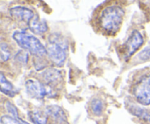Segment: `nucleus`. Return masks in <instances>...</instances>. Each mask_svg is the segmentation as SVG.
I'll return each mask as SVG.
<instances>
[{
	"mask_svg": "<svg viewBox=\"0 0 150 124\" xmlns=\"http://www.w3.org/2000/svg\"><path fill=\"white\" fill-rule=\"evenodd\" d=\"M125 11L117 5L108 6L103 10L100 23L103 30L108 34H114L120 30L123 22Z\"/></svg>",
	"mask_w": 150,
	"mask_h": 124,
	"instance_id": "1",
	"label": "nucleus"
},
{
	"mask_svg": "<svg viewBox=\"0 0 150 124\" xmlns=\"http://www.w3.org/2000/svg\"><path fill=\"white\" fill-rule=\"evenodd\" d=\"M67 43L65 39L57 34H51L48 38L47 45V55L57 67L64 64L67 52Z\"/></svg>",
	"mask_w": 150,
	"mask_h": 124,
	"instance_id": "2",
	"label": "nucleus"
},
{
	"mask_svg": "<svg viewBox=\"0 0 150 124\" xmlns=\"http://www.w3.org/2000/svg\"><path fill=\"white\" fill-rule=\"evenodd\" d=\"M13 38L19 47L35 56L41 57L47 54L46 48L40 41L27 32L16 31L13 34Z\"/></svg>",
	"mask_w": 150,
	"mask_h": 124,
	"instance_id": "3",
	"label": "nucleus"
},
{
	"mask_svg": "<svg viewBox=\"0 0 150 124\" xmlns=\"http://www.w3.org/2000/svg\"><path fill=\"white\" fill-rule=\"evenodd\" d=\"M133 93L139 103L145 106L150 105V74L142 77L136 83Z\"/></svg>",
	"mask_w": 150,
	"mask_h": 124,
	"instance_id": "4",
	"label": "nucleus"
},
{
	"mask_svg": "<svg viewBox=\"0 0 150 124\" xmlns=\"http://www.w3.org/2000/svg\"><path fill=\"white\" fill-rule=\"evenodd\" d=\"M144 43V38L142 34L137 30L132 32L130 36L123 45V54L126 60L130 58Z\"/></svg>",
	"mask_w": 150,
	"mask_h": 124,
	"instance_id": "5",
	"label": "nucleus"
},
{
	"mask_svg": "<svg viewBox=\"0 0 150 124\" xmlns=\"http://www.w3.org/2000/svg\"><path fill=\"white\" fill-rule=\"evenodd\" d=\"M26 90L30 97L36 99H43L45 96L51 94L46 87L39 80L29 79L26 82Z\"/></svg>",
	"mask_w": 150,
	"mask_h": 124,
	"instance_id": "6",
	"label": "nucleus"
},
{
	"mask_svg": "<svg viewBox=\"0 0 150 124\" xmlns=\"http://www.w3.org/2000/svg\"><path fill=\"white\" fill-rule=\"evenodd\" d=\"M41 77L43 80L45 85H48L51 91H54L56 89L62 85L63 82V77L61 72L56 69L50 68L45 70L41 73Z\"/></svg>",
	"mask_w": 150,
	"mask_h": 124,
	"instance_id": "7",
	"label": "nucleus"
},
{
	"mask_svg": "<svg viewBox=\"0 0 150 124\" xmlns=\"http://www.w3.org/2000/svg\"><path fill=\"white\" fill-rule=\"evenodd\" d=\"M10 14L16 20L25 22L27 24L35 16V13L32 10L21 6H16L10 8Z\"/></svg>",
	"mask_w": 150,
	"mask_h": 124,
	"instance_id": "8",
	"label": "nucleus"
},
{
	"mask_svg": "<svg viewBox=\"0 0 150 124\" xmlns=\"http://www.w3.org/2000/svg\"><path fill=\"white\" fill-rule=\"evenodd\" d=\"M45 112H46L45 113L47 114V115L51 116L54 120L58 122L59 123L68 124L65 112L59 106H57V105L48 106L45 109Z\"/></svg>",
	"mask_w": 150,
	"mask_h": 124,
	"instance_id": "9",
	"label": "nucleus"
},
{
	"mask_svg": "<svg viewBox=\"0 0 150 124\" xmlns=\"http://www.w3.org/2000/svg\"><path fill=\"white\" fill-rule=\"evenodd\" d=\"M31 32L36 34H42L48 31V25L44 20H41L38 16L35 15L28 23Z\"/></svg>",
	"mask_w": 150,
	"mask_h": 124,
	"instance_id": "10",
	"label": "nucleus"
},
{
	"mask_svg": "<svg viewBox=\"0 0 150 124\" xmlns=\"http://www.w3.org/2000/svg\"><path fill=\"white\" fill-rule=\"evenodd\" d=\"M0 84H1V91L7 96L13 97L18 93V90L13 84L4 77L3 73L0 74Z\"/></svg>",
	"mask_w": 150,
	"mask_h": 124,
	"instance_id": "11",
	"label": "nucleus"
},
{
	"mask_svg": "<svg viewBox=\"0 0 150 124\" xmlns=\"http://www.w3.org/2000/svg\"><path fill=\"white\" fill-rule=\"evenodd\" d=\"M129 112L133 114L135 116L138 117L140 119L146 121L147 123H150V114L146 110L143 108H141L136 105H130L128 107Z\"/></svg>",
	"mask_w": 150,
	"mask_h": 124,
	"instance_id": "12",
	"label": "nucleus"
},
{
	"mask_svg": "<svg viewBox=\"0 0 150 124\" xmlns=\"http://www.w3.org/2000/svg\"><path fill=\"white\" fill-rule=\"evenodd\" d=\"M29 118L34 124H47L48 121L47 114L37 109L29 112Z\"/></svg>",
	"mask_w": 150,
	"mask_h": 124,
	"instance_id": "13",
	"label": "nucleus"
},
{
	"mask_svg": "<svg viewBox=\"0 0 150 124\" xmlns=\"http://www.w3.org/2000/svg\"><path fill=\"white\" fill-rule=\"evenodd\" d=\"M90 107L92 112L95 115L100 116L102 115L103 111V104L101 100L98 99H94L91 102Z\"/></svg>",
	"mask_w": 150,
	"mask_h": 124,
	"instance_id": "14",
	"label": "nucleus"
},
{
	"mask_svg": "<svg viewBox=\"0 0 150 124\" xmlns=\"http://www.w3.org/2000/svg\"><path fill=\"white\" fill-rule=\"evenodd\" d=\"M1 124H29L21 118H15L9 115H3L1 118Z\"/></svg>",
	"mask_w": 150,
	"mask_h": 124,
	"instance_id": "15",
	"label": "nucleus"
},
{
	"mask_svg": "<svg viewBox=\"0 0 150 124\" xmlns=\"http://www.w3.org/2000/svg\"><path fill=\"white\" fill-rule=\"evenodd\" d=\"M0 52H1V59L2 61H7L9 58H10V49L8 48V45L6 43L1 42V45H0Z\"/></svg>",
	"mask_w": 150,
	"mask_h": 124,
	"instance_id": "16",
	"label": "nucleus"
},
{
	"mask_svg": "<svg viewBox=\"0 0 150 124\" xmlns=\"http://www.w3.org/2000/svg\"><path fill=\"white\" fill-rule=\"evenodd\" d=\"M5 108L7 109V112L12 115V117L15 118H18V109L11 102H6L5 103Z\"/></svg>",
	"mask_w": 150,
	"mask_h": 124,
	"instance_id": "17",
	"label": "nucleus"
},
{
	"mask_svg": "<svg viewBox=\"0 0 150 124\" xmlns=\"http://www.w3.org/2000/svg\"><path fill=\"white\" fill-rule=\"evenodd\" d=\"M139 57L142 61H147L150 59V46L145 48L144 50L140 52Z\"/></svg>",
	"mask_w": 150,
	"mask_h": 124,
	"instance_id": "18",
	"label": "nucleus"
},
{
	"mask_svg": "<svg viewBox=\"0 0 150 124\" xmlns=\"http://www.w3.org/2000/svg\"><path fill=\"white\" fill-rule=\"evenodd\" d=\"M16 58L17 60H18L21 63H23V62L26 63L27 62V61L24 60V58L25 59L27 60L28 59V55L25 52H22V51H21V52H19L17 54V55L16 56Z\"/></svg>",
	"mask_w": 150,
	"mask_h": 124,
	"instance_id": "19",
	"label": "nucleus"
}]
</instances>
